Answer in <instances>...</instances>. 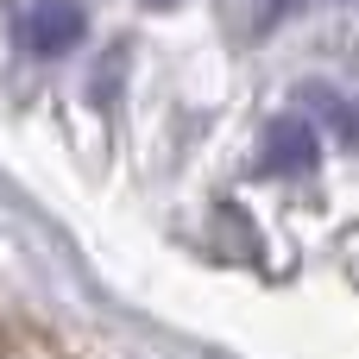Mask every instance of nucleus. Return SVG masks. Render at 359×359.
<instances>
[{"label":"nucleus","instance_id":"f257e3e1","mask_svg":"<svg viewBox=\"0 0 359 359\" xmlns=\"http://www.w3.org/2000/svg\"><path fill=\"white\" fill-rule=\"evenodd\" d=\"M82 32H88V19H82L76 0H32V6L13 19V38H19L32 57H63V50L82 44Z\"/></svg>","mask_w":359,"mask_h":359},{"label":"nucleus","instance_id":"f03ea898","mask_svg":"<svg viewBox=\"0 0 359 359\" xmlns=\"http://www.w3.org/2000/svg\"><path fill=\"white\" fill-rule=\"evenodd\" d=\"M322 164V139L309 133V120H271L265 145H259V170L265 177H309Z\"/></svg>","mask_w":359,"mask_h":359},{"label":"nucleus","instance_id":"7ed1b4c3","mask_svg":"<svg viewBox=\"0 0 359 359\" xmlns=\"http://www.w3.org/2000/svg\"><path fill=\"white\" fill-rule=\"evenodd\" d=\"M284 13H297V0H259V19H252V25H259V32H271Z\"/></svg>","mask_w":359,"mask_h":359},{"label":"nucleus","instance_id":"20e7f679","mask_svg":"<svg viewBox=\"0 0 359 359\" xmlns=\"http://www.w3.org/2000/svg\"><path fill=\"white\" fill-rule=\"evenodd\" d=\"M145 6H177V0H145Z\"/></svg>","mask_w":359,"mask_h":359}]
</instances>
